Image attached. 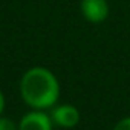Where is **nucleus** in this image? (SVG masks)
Segmentation results:
<instances>
[{
  "mask_svg": "<svg viewBox=\"0 0 130 130\" xmlns=\"http://www.w3.org/2000/svg\"><path fill=\"white\" fill-rule=\"evenodd\" d=\"M20 95L23 101L35 110L51 109L60 98V83L49 69L35 66L23 74L20 80Z\"/></svg>",
  "mask_w": 130,
  "mask_h": 130,
  "instance_id": "f257e3e1",
  "label": "nucleus"
},
{
  "mask_svg": "<svg viewBox=\"0 0 130 130\" xmlns=\"http://www.w3.org/2000/svg\"><path fill=\"white\" fill-rule=\"evenodd\" d=\"M80 11L86 22L98 25L107 20L110 8L107 0H80Z\"/></svg>",
  "mask_w": 130,
  "mask_h": 130,
  "instance_id": "f03ea898",
  "label": "nucleus"
},
{
  "mask_svg": "<svg viewBox=\"0 0 130 130\" xmlns=\"http://www.w3.org/2000/svg\"><path fill=\"white\" fill-rule=\"evenodd\" d=\"M51 119L55 125L61 128H72L80 122V110L72 104H60L54 106L51 112Z\"/></svg>",
  "mask_w": 130,
  "mask_h": 130,
  "instance_id": "7ed1b4c3",
  "label": "nucleus"
},
{
  "mask_svg": "<svg viewBox=\"0 0 130 130\" xmlns=\"http://www.w3.org/2000/svg\"><path fill=\"white\" fill-rule=\"evenodd\" d=\"M52 125L54 122L47 113L41 110H32L20 119L19 130H52Z\"/></svg>",
  "mask_w": 130,
  "mask_h": 130,
  "instance_id": "20e7f679",
  "label": "nucleus"
},
{
  "mask_svg": "<svg viewBox=\"0 0 130 130\" xmlns=\"http://www.w3.org/2000/svg\"><path fill=\"white\" fill-rule=\"evenodd\" d=\"M0 130H19V124H15L11 118L0 115Z\"/></svg>",
  "mask_w": 130,
  "mask_h": 130,
  "instance_id": "39448f33",
  "label": "nucleus"
},
{
  "mask_svg": "<svg viewBox=\"0 0 130 130\" xmlns=\"http://www.w3.org/2000/svg\"><path fill=\"white\" fill-rule=\"evenodd\" d=\"M113 130H130V116H125V118L119 119L115 124Z\"/></svg>",
  "mask_w": 130,
  "mask_h": 130,
  "instance_id": "423d86ee",
  "label": "nucleus"
},
{
  "mask_svg": "<svg viewBox=\"0 0 130 130\" xmlns=\"http://www.w3.org/2000/svg\"><path fill=\"white\" fill-rule=\"evenodd\" d=\"M3 109H5V96H3V93H2V90H0V115H2V112H3Z\"/></svg>",
  "mask_w": 130,
  "mask_h": 130,
  "instance_id": "0eeeda50",
  "label": "nucleus"
}]
</instances>
